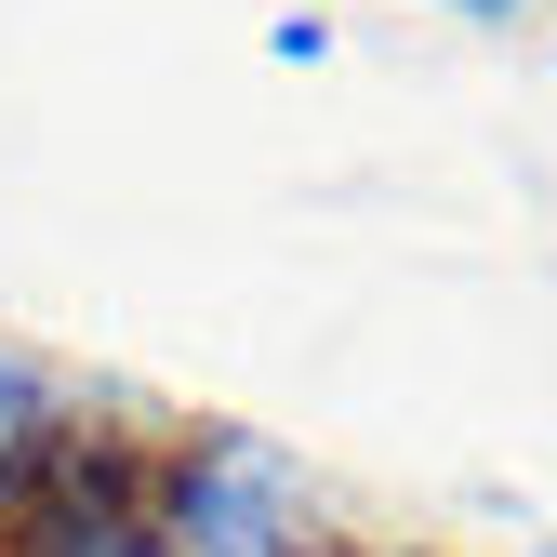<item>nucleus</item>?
<instances>
[{"label": "nucleus", "instance_id": "f03ea898", "mask_svg": "<svg viewBox=\"0 0 557 557\" xmlns=\"http://www.w3.org/2000/svg\"><path fill=\"white\" fill-rule=\"evenodd\" d=\"M66 557H147V544H133V531H120V518H94V531H81V544H66Z\"/></svg>", "mask_w": 557, "mask_h": 557}, {"label": "nucleus", "instance_id": "7ed1b4c3", "mask_svg": "<svg viewBox=\"0 0 557 557\" xmlns=\"http://www.w3.org/2000/svg\"><path fill=\"white\" fill-rule=\"evenodd\" d=\"M451 14H492V27H505V14H518V0H451Z\"/></svg>", "mask_w": 557, "mask_h": 557}, {"label": "nucleus", "instance_id": "f257e3e1", "mask_svg": "<svg viewBox=\"0 0 557 557\" xmlns=\"http://www.w3.org/2000/svg\"><path fill=\"white\" fill-rule=\"evenodd\" d=\"M293 531H306L293 465H265V451H199V465H173V544L186 557H293Z\"/></svg>", "mask_w": 557, "mask_h": 557}]
</instances>
